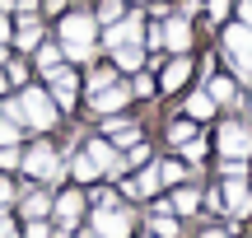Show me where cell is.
Masks as SVG:
<instances>
[{
  "label": "cell",
  "mask_w": 252,
  "mask_h": 238,
  "mask_svg": "<svg viewBox=\"0 0 252 238\" xmlns=\"http://www.w3.org/2000/svg\"><path fill=\"white\" fill-rule=\"evenodd\" d=\"M173 210H182V215H191V210H196V192H191V187H182V192L173 196Z\"/></svg>",
  "instance_id": "cell-23"
},
{
  "label": "cell",
  "mask_w": 252,
  "mask_h": 238,
  "mask_svg": "<svg viewBox=\"0 0 252 238\" xmlns=\"http://www.w3.org/2000/svg\"><path fill=\"white\" fill-rule=\"evenodd\" d=\"M0 61H5V47H0Z\"/></svg>",
  "instance_id": "cell-42"
},
{
  "label": "cell",
  "mask_w": 252,
  "mask_h": 238,
  "mask_svg": "<svg viewBox=\"0 0 252 238\" xmlns=\"http://www.w3.org/2000/svg\"><path fill=\"white\" fill-rule=\"evenodd\" d=\"M182 173H187V168H182V164H173V159H168V164H159V178H168V182H178Z\"/></svg>",
  "instance_id": "cell-28"
},
{
  "label": "cell",
  "mask_w": 252,
  "mask_h": 238,
  "mask_svg": "<svg viewBox=\"0 0 252 238\" xmlns=\"http://www.w3.org/2000/svg\"><path fill=\"white\" fill-rule=\"evenodd\" d=\"M112 140H117V145H135V140H140V131H135V126H126V121H112Z\"/></svg>",
  "instance_id": "cell-20"
},
{
  "label": "cell",
  "mask_w": 252,
  "mask_h": 238,
  "mask_svg": "<svg viewBox=\"0 0 252 238\" xmlns=\"http://www.w3.org/2000/svg\"><path fill=\"white\" fill-rule=\"evenodd\" d=\"M19 159H24V154H19V149H9V145H5V149H0V168H14V164H19Z\"/></svg>",
  "instance_id": "cell-30"
},
{
  "label": "cell",
  "mask_w": 252,
  "mask_h": 238,
  "mask_svg": "<svg viewBox=\"0 0 252 238\" xmlns=\"http://www.w3.org/2000/svg\"><path fill=\"white\" fill-rule=\"evenodd\" d=\"M173 140H178V145H187V140H191V126H187V121H182V126H173Z\"/></svg>",
  "instance_id": "cell-32"
},
{
  "label": "cell",
  "mask_w": 252,
  "mask_h": 238,
  "mask_svg": "<svg viewBox=\"0 0 252 238\" xmlns=\"http://www.w3.org/2000/svg\"><path fill=\"white\" fill-rule=\"evenodd\" d=\"M47 206H52V201H47L42 192H33V196L24 201V215H28V220H37V215H47Z\"/></svg>",
  "instance_id": "cell-21"
},
{
  "label": "cell",
  "mask_w": 252,
  "mask_h": 238,
  "mask_svg": "<svg viewBox=\"0 0 252 238\" xmlns=\"http://www.w3.org/2000/svg\"><path fill=\"white\" fill-rule=\"evenodd\" d=\"M14 42L33 52V47L42 42V24H37V19H19V37H14Z\"/></svg>",
  "instance_id": "cell-15"
},
{
  "label": "cell",
  "mask_w": 252,
  "mask_h": 238,
  "mask_svg": "<svg viewBox=\"0 0 252 238\" xmlns=\"http://www.w3.org/2000/svg\"><path fill=\"white\" fill-rule=\"evenodd\" d=\"M56 61H61V52H56V47H37V65H42V70H52Z\"/></svg>",
  "instance_id": "cell-27"
},
{
  "label": "cell",
  "mask_w": 252,
  "mask_h": 238,
  "mask_svg": "<svg viewBox=\"0 0 252 238\" xmlns=\"http://www.w3.org/2000/svg\"><path fill=\"white\" fill-rule=\"evenodd\" d=\"M5 37H9V19L0 14V42H5Z\"/></svg>",
  "instance_id": "cell-39"
},
{
  "label": "cell",
  "mask_w": 252,
  "mask_h": 238,
  "mask_svg": "<svg viewBox=\"0 0 252 238\" xmlns=\"http://www.w3.org/2000/svg\"><path fill=\"white\" fill-rule=\"evenodd\" d=\"M187 75H191V65H187V56H178V61L168 65V70H163V89H182V84H187Z\"/></svg>",
  "instance_id": "cell-12"
},
{
  "label": "cell",
  "mask_w": 252,
  "mask_h": 238,
  "mask_svg": "<svg viewBox=\"0 0 252 238\" xmlns=\"http://www.w3.org/2000/svg\"><path fill=\"white\" fill-rule=\"evenodd\" d=\"M187 112H191L196 121H206L210 112H215V98H210V93H191V98H187Z\"/></svg>",
  "instance_id": "cell-17"
},
{
  "label": "cell",
  "mask_w": 252,
  "mask_h": 238,
  "mask_svg": "<svg viewBox=\"0 0 252 238\" xmlns=\"http://www.w3.org/2000/svg\"><path fill=\"white\" fill-rule=\"evenodd\" d=\"M163 47H173V52H187V47H191L187 19H168V28H163Z\"/></svg>",
  "instance_id": "cell-9"
},
{
  "label": "cell",
  "mask_w": 252,
  "mask_h": 238,
  "mask_svg": "<svg viewBox=\"0 0 252 238\" xmlns=\"http://www.w3.org/2000/svg\"><path fill=\"white\" fill-rule=\"evenodd\" d=\"M94 224H98V229H94L98 238H126L131 234V220H126L122 210H112V206H98V220Z\"/></svg>",
  "instance_id": "cell-6"
},
{
  "label": "cell",
  "mask_w": 252,
  "mask_h": 238,
  "mask_svg": "<svg viewBox=\"0 0 252 238\" xmlns=\"http://www.w3.org/2000/svg\"><path fill=\"white\" fill-rule=\"evenodd\" d=\"M154 187H159V168H145L135 182H126V196H154Z\"/></svg>",
  "instance_id": "cell-13"
},
{
  "label": "cell",
  "mask_w": 252,
  "mask_h": 238,
  "mask_svg": "<svg viewBox=\"0 0 252 238\" xmlns=\"http://www.w3.org/2000/svg\"><path fill=\"white\" fill-rule=\"evenodd\" d=\"M52 238H65V234H52Z\"/></svg>",
  "instance_id": "cell-43"
},
{
  "label": "cell",
  "mask_w": 252,
  "mask_h": 238,
  "mask_svg": "<svg viewBox=\"0 0 252 238\" xmlns=\"http://www.w3.org/2000/svg\"><path fill=\"white\" fill-rule=\"evenodd\" d=\"M238 14H243V24L252 28V0H238Z\"/></svg>",
  "instance_id": "cell-35"
},
{
  "label": "cell",
  "mask_w": 252,
  "mask_h": 238,
  "mask_svg": "<svg viewBox=\"0 0 252 238\" xmlns=\"http://www.w3.org/2000/svg\"><path fill=\"white\" fill-rule=\"evenodd\" d=\"M112 80H117V70H94V75H89V89L98 93V89H108Z\"/></svg>",
  "instance_id": "cell-26"
},
{
  "label": "cell",
  "mask_w": 252,
  "mask_h": 238,
  "mask_svg": "<svg viewBox=\"0 0 252 238\" xmlns=\"http://www.w3.org/2000/svg\"><path fill=\"white\" fill-rule=\"evenodd\" d=\"M220 149H224V159H248V154H252V136H248V126L229 121V126L220 131Z\"/></svg>",
  "instance_id": "cell-4"
},
{
  "label": "cell",
  "mask_w": 252,
  "mask_h": 238,
  "mask_svg": "<svg viewBox=\"0 0 252 238\" xmlns=\"http://www.w3.org/2000/svg\"><path fill=\"white\" fill-rule=\"evenodd\" d=\"M19 140V117H0V145H14Z\"/></svg>",
  "instance_id": "cell-24"
},
{
  "label": "cell",
  "mask_w": 252,
  "mask_h": 238,
  "mask_svg": "<svg viewBox=\"0 0 252 238\" xmlns=\"http://www.w3.org/2000/svg\"><path fill=\"white\" fill-rule=\"evenodd\" d=\"M140 61H145L140 42H126V47H117V65H122V70H140Z\"/></svg>",
  "instance_id": "cell-16"
},
{
  "label": "cell",
  "mask_w": 252,
  "mask_h": 238,
  "mask_svg": "<svg viewBox=\"0 0 252 238\" xmlns=\"http://www.w3.org/2000/svg\"><path fill=\"white\" fill-rule=\"evenodd\" d=\"M0 112H5V108H0Z\"/></svg>",
  "instance_id": "cell-44"
},
{
  "label": "cell",
  "mask_w": 252,
  "mask_h": 238,
  "mask_svg": "<svg viewBox=\"0 0 252 238\" xmlns=\"http://www.w3.org/2000/svg\"><path fill=\"white\" fill-rule=\"evenodd\" d=\"M80 210H84V196H80V192H65L61 201H56V215H61L65 224H75V220H80Z\"/></svg>",
  "instance_id": "cell-14"
},
{
  "label": "cell",
  "mask_w": 252,
  "mask_h": 238,
  "mask_svg": "<svg viewBox=\"0 0 252 238\" xmlns=\"http://www.w3.org/2000/svg\"><path fill=\"white\" fill-rule=\"evenodd\" d=\"M9 192H14V187H9V182H5V178H0V206H5V201H9Z\"/></svg>",
  "instance_id": "cell-38"
},
{
  "label": "cell",
  "mask_w": 252,
  "mask_h": 238,
  "mask_svg": "<svg viewBox=\"0 0 252 238\" xmlns=\"http://www.w3.org/2000/svg\"><path fill=\"white\" fill-rule=\"evenodd\" d=\"M0 238H14V224H9V215L0 210Z\"/></svg>",
  "instance_id": "cell-34"
},
{
  "label": "cell",
  "mask_w": 252,
  "mask_h": 238,
  "mask_svg": "<svg viewBox=\"0 0 252 238\" xmlns=\"http://www.w3.org/2000/svg\"><path fill=\"white\" fill-rule=\"evenodd\" d=\"M140 33H145L140 14H131V19H122V24H112V28H108V47L117 52V47H126V42H140Z\"/></svg>",
  "instance_id": "cell-7"
},
{
  "label": "cell",
  "mask_w": 252,
  "mask_h": 238,
  "mask_svg": "<svg viewBox=\"0 0 252 238\" xmlns=\"http://www.w3.org/2000/svg\"><path fill=\"white\" fill-rule=\"evenodd\" d=\"M61 37H65V56L70 61H84L94 52V19L89 14H70L61 24Z\"/></svg>",
  "instance_id": "cell-2"
},
{
  "label": "cell",
  "mask_w": 252,
  "mask_h": 238,
  "mask_svg": "<svg viewBox=\"0 0 252 238\" xmlns=\"http://www.w3.org/2000/svg\"><path fill=\"white\" fill-rule=\"evenodd\" d=\"M224 206H229V210H238V215L252 206V196H248V182H243V178H229V182H224Z\"/></svg>",
  "instance_id": "cell-10"
},
{
  "label": "cell",
  "mask_w": 252,
  "mask_h": 238,
  "mask_svg": "<svg viewBox=\"0 0 252 238\" xmlns=\"http://www.w3.org/2000/svg\"><path fill=\"white\" fill-rule=\"evenodd\" d=\"M19 164H24L28 173H37V178H61V159H56L47 145H33L24 159H19Z\"/></svg>",
  "instance_id": "cell-5"
},
{
  "label": "cell",
  "mask_w": 252,
  "mask_h": 238,
  "mask_svg": "<svg viewBox=\"0 0 252 238\" xmlns=\"http://www.w3.org/2000/svg\"><path fill=\"white\" fill-rule=\"evenodd\" d=\"M224 9H229V0H210V14H215V19L224 14Z\"/></svg>",
  "instance_id": "cell-36"
},
{
  "label": "cell",
  "mask_w": 252,
  "mask_h": 238,
  "mask_svg": "<svg viewBox=\"0 0 252 238\" xmlns=\"http://www.w3.org/2000/svg\"><path fill=\"white\" fill-rule=\"evenodd\" d=\"M224 52L238 70H252V28L248 24H229L224 28Z\"/></svg>",
  "instance_id": "cell-3"
},
{
  "label": "cell",
  "mask_w": 252,
  "mask_h": 238,
  "mask_svg": "<svg viewBox=\"0 0 252 238\" xmlns=\"http://www.w3.org/2000/svg\"><path fill=\"white\" fill-rule=\"evenodd\" d=\"M98 173H103V168L94 164V154H80V159H75V178H80V182H89V178H98Z\"/></svg>",
  "instance_id": "cell-19"
},
{
  "label": "cell",
  "mask_w": 252,
  "mask_h": 238,
  "mask_svg": "<svg viewBox=\"0 0 252 238\" xmlns=\"http://www.w3.org/2000/svg\"><path fill=\"white\" fill-rule=\"evenodd\" d=\"M154 234H159V238H173V234H178V224H173V215L163 210V206H159V215H154Z\"/></svg>",
  "instance_id": "cell-22"
},
{
  "label": "cell",
  "mask_w": 252,
  "mask_h": 238,
  "mask_svg": "<svg viewBox=\"0 0 252 238\" xmlns=\"http://www.w3.org/2000/svg\"><path fill=\"white\" fill-rule=\"evenodd\" d=\"M201 238H229L224 229H206V234H201Z\"/></svg>",
  "instance_id": "cell-40"
},
{
  "label": "cell",
  "mask_w": 252,
  "mask_h": 238,
  "mask_svg": "<svg viewBox=\"0 0 252 238\" xmlns=\"http://www.w3.org/2000/svg\"><path fill=\"white\" fill-rule=\"evenodd\" d=\"M89 154H94V164H98V168H112V164H117L108 140H94V145H89Z\"/></svg>",
  "instance_id": "cell-18"
},
{
  "label": "cell",
  "mask_w": 252,
  "mask_h": 238,
  "mask_svg": "<svg viewBox=\"0 0 252 238\" xmlns=\"http://www.w3.org/2000/svg\"><path fill=\"white\" fill-rule=\"evenodd\" d=\"M122 14V0H103L98 5V19H117Z\"/></svg>",
  "instance_id": "cell-29"
},
{
  "label": "cell",
  "mask_w": 252,
  "mask_h": 238,
  "mask_svg": "<svg viewBox=\"0 0 252 238\" xmlns=\"http://www.w3.org/2000/svg\"><path fill=\"white\" fill-rule=\"evenodd\" d=\"M210 98H215V103H229V98H234V84H229V80H210Z\"/></svg>",
  "instance_id": "cell-25"
},
{
  "label": "cell",
  "mask_w": 252,
  "mask_h": 238,
  "mask_svg": "<svg viewBox=\"0 0 252 238\" xmlns=\"http://www.w3.org/2000/svg\"><path fill=\"white\" fill-rule=\"evenodd\" d=\"M122 103H126V89H122V84H108V89L94 93V112H117Z\"/></svg>",
  "instance_id": "cell-11"
},
{
  "label": "cell",
  "mask_w": 252,
  "mask_h": 238,
  "mask_svg": "<svg viewBox=\"0 0 252 238\" xmlns=\"http://www.w3.org/2000/svg\"><path fill=\"white\" fill-rule=\"evenodd\" d=\"M5 80H14V84H24V80H28V70H24V65L14 61V65H9V75H5Z\"/></svg>",
  "instance_id": "cell-31"
},
{
  "label": "cell",
  "mask_w": 252,
  "mask_h": 238,
  "mask_svg": "<svg viewBox=\"0 0 252 238\" xmlns=\"http://www.w3.org/2000/svg\"><path fill=\"white\" fill-rule=\"evenodd\" d=\"M9 117H19V121H28V126H37V131H47L56 121V112H52V98H47L42 89H28L19 103H9Z\"/></svg>",
  "instance_id": "cell-1"
},
{
  "label": "cell",
  "mask_w": 252,
  "mask_h": 238,
  "mask_svg": "<svg viewBox=\"0 0 252 238\" xmlns=\"http://www.w3.org/2000/svg\"><path fill=\"white\" fill-rule=\"evenodd\" d=\"M0 93H5V75H0Z\"/></svg>",
  "instance_id": "cell-41"
},
{
  "label": "cell",
  "mask_w": 252,
  "mask_h": 238,
  "mask_svg": "<svg viewBox=\"0 0 252 238\" xmlns=\"http://www.w3.org/2000/svg\"><path fill=\"white\" fill-rule=\"evenodd\" d=\"M24 238H47V224H33V229H28Z\"/></svg>",
  "instance_id": "cell-37"
},
{
  "label": "cell",
  "mask_w": 252,
  "mask_h": 238,
  "mask_svg": "<svg viewBox=\"0 0 252 238\" xmlns=\"http://www.w3.org/2000/svg\"><path fill=\"white\" fill-rule=\"evenodd\" d=\"M182 149H187V159H191V164H196V159H201V149H206V145H201V140H187V145H182Z\"/></svg>",
  "instance_id": "cell-33"
},
{
  "label": "cell",
  "mask_w": 252,
  "mask_h": 238,
  "mask_svg": "<svg viewBox=\"0 0 252 238\" xmlns=\"http://www.w3.org/2000/svg\"><path fill=\"white\" fill-rule=\"evenodd\" d=\"M47 75H52L56 103H61V108H70V103H75V75H70V70H61V65H52V70H47Z\"/></svg>",
  "instance_id": "cell-8"
}]
</instances>
